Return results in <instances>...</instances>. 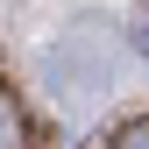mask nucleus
<instances>
[{
    "instance_id": "2",
    "label": "nucleus",
    "mask_w": 149,
    "mask_h": 149,
    "mask_svg": "<svg viewBox=\"0 0 149 149\" xmlns=\"http://www.w3.org/2000/svg\"><path fill=\"white\" fill-rule=\"evenodd\" d=\"M114 149H149V121H128L121 135H114Z\"/></svg>"
},
{
    "instance_id": "3",
    "label": "nucleus",
    "mask_w": 149,
    "mask_h": 149,
    "mask_svg": "<svg viewBox=\"0 0 149 149\" xmlns=\"http://www.w3.org/2000/svg\"><path fill=\"white\" fill-rule=\"evenodd\" d=\"M135 50L149 57V7H142V22H135Z\"/></svg>"
},
{
    "instance_id": "1",
    "label": "nucleus",
    "mask_w": 149,
    "mask_h": 149,
    "mask_svg": "<svg viewBox=\"0 0 149 149\" xmlns=\"http://www.w3.org/2000/svg\"><path fill=\"white\" fill-rule=\"evenodd\" d=\"M0 149H29V121H22V107L0 92Z\"/></svg>"
}]
</instances>
